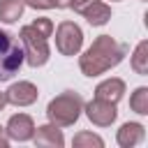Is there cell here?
<instances>
[{"label":"cell","mask_w":148,"mask_h":148,"mask_svg":"<svg viewBox=\"0 0 148 148\" xmlns=\"http://www.w3.org/2000/svg\"><path fill=\"white\" fill-rule=\"evenodd\" d=\"M72 0H56V7H69Z\"/></svg>","instance_id":"ffe728a7"},{"label":"cell","mask_w":148,"mask_h":148,"mask_svg":"<svg viewBox=\"0 0 148 148\" xmlns=\"http://www.w3.org/2000/svg\"><path fill=\"white\" fill-rule=\"evenodd\" d=\"M130 106H132V111L134 113H139V116H146L148 113V88H136L134 90V95L130 97Z\"/></svg>","instance_id":"9a60e30c"},{"label":"cell","mask_w":148,"mask_h":148,"mask_svg":"<svg viewBox=\"0 0 148 148\" xmlns=\"http://www.w3.org/2000/svg\"><path fill=\"white\" fill-rule=\"evenodd\" d=\"M28 7H35V9H51L56 7V0H25Z\"/></svg>","instance_id":"e0dca14e"},{"label":"cell","mask_w":148,"mask_h":148,"mask_svg":"<svg viewBox=\"0 0 148 148\" xmlns=\"http://www.w3.org/2000/svg\"><path fill=\"white\" fill-rule=\"evenodd\" d=\"M132 69L141 76L148 74V42H139V46L134 49L132 56Z\"/></svg>","instance_id":"5bb4252c"},{"label":"cell","mask_w":148,"mask_h":148,"mask_svg":"<svg viewBox=\"0 0 148 148\" xmlns=\"http://www.w3.org/2000/svg\"><path fill=\"white\" fill-rule=\"evenodd\" d=\"M81 14L86 16V21H88L90 25H104V23L111 18V7L104 5L102 0H95V2H90Z\"/></svg>","instance_id":"30bf717a"},{"label":"cell","mask_w":148,"mask_h":148,"mask_svg":"<svg viewBox=\"0 0 148 148\" xmlns=\"http://www.w3.org/2000/svg\"><path fill=\"white\" fill-rule=\"evenodd\" d=\"M72 143H74L76 148H83V146H97V148H102V146H104V141H102L97 134H92V132H79Z\"/></svg>","instance_id":"2e32d148"},{"label":"cell","mask_w":148,"mask_h":148,"mask_svg":"<svg viewBox=\"0 0 148 148\" xmlns=\"http://www.w3.org/2000/svg\"><path fill=\"white\" fill-rule=\"evenodd\" d=\"M83 44V32L76 23L72 21H62L56 30V46L62 56H76L81 51Z\"/></svg>","instance_id":"5b68a950"},{"label":"cell","mask_w":148,"mask_h":148,"mask_svg":"<svg viewBox=\"0 0 148 148\" xmlns=\"http://www.w3.org/2000/svg\"><path fill=\"white\" fill-rule=\"evenodd\" d=\"M25 7V0H0V21L2 23H14L21 18Z\"/></svg>","instance_id":"4fadbf2b"},{"label":"cell","mask_w":148,"mask_h":148,"mask_svg":"<svg viewBox=\"0 0 148 148\" xmlns=\"http://www.w3.org/2000/svg\"><path fill=\"white\" fill-rule=\"evenodd\" d=\"M90 2H95V0H72V2H69V7H74V12H79V14H81Z\"/></svg>","instance_id":"ac0fdd59"},{"label":"cell","mask_w":148,"mask_h":148,"mask_svg":"<svg viewBox=\"0 0 148 148\" xmlns=\"http://www.w3.org/2000/svg\"><path fill=\"white\" fill-rule=\"evenodd\" d=\"M141 139H143V125H139V123H125L118 130V143L123 148H132Z\"/></svg>","instance_id":"7c38bea8"},{"label":"cell","mask_w":148,"mask_h":148,"mask_svg":"<svg viewBox=\"0 0 148 148\" xmlns=\"http://www.w3.org/2000/svg\"><path fill=\"white\" fill-rule=\"evenodd\" d=\"M5 104H7V95H5V92H0V111L5 109Z\"/></svg>","instance_id":"44dd1931"},{"label":"cell","mask_w":148,"mask_h":148,"mask_svg":"<svg viewBox=\"0 0 148 148\" xmlns=\"http://www.w3.org/2000/svg\"><path fill=\"white\" fill-rule=\"evenodd\" d=\"M53 32V21L51 18H37L30 25L21 28V42L25 44V60L30 67H42L49 60V44L46 37Z\"/></svg>","instance_id":"7a4b0ae2"},{"label":"cell","mask_w":148,"mask_h":148,"mask_svg":"<svg viewBox=\"0 0 148 148\" xmlns=\"http://www.w3.org/2000/svg\"><path fill=\"white\" fill-rule=\"evenodd\" d=\"M23 49L18 39L5 30H0V83L9 81L23 65Z\"/></svg>","instance_id":"277c9868"},{"label":"cell","mask_w":148,"mask_h":148,"mask_svg":"<svg viewBox=\"0 0 148 148\" xmlns=\"http://www.w3.org/2000/svg\"><path fill=\"white\" fill-rule=\"evenodd\" d=\"M81 109H83V99H81V95L67 90V92H62V95H58L56 99L49 102V106H46V116H49V120H51L53 125H58V127H67V125H74V123L79 120Z\"/></svg>","instance_id":"3957f363"},{"label":"cell","mask_w":148,"mask_h":148,"mask_svg":"<svg viewBox=\"0 0 148 148\" xmlns=\"http://www.w3.org/2000/svg\"><path fill=\"white\" fill-rule=\"evenodd\" d=\"M35 143L37 146H62L65 139H62V132L58 130V125H44V127H37V134H32Z\"/></svg>","instance_id":"8fae6325"},{"label":"cell","mask_w":148,"mask_h":148,"mask_svg":"<svg viewBox=\"0 0 148 148\" xmlns=\"http://www.w3.org/2000/svg\"><path fill=\"white\" fill-rule=\"evenodd\" d=\"M125 51H127V46L118 44L111 35H99V37L92 42V46L81 56L79 67H81V72H83L86 76L104 74L106 69L116 67V65L123 60Z\"/></svg>","instance_id":"6da1fadb"},{"label":"cell","mask_w":148,"mask_h":148,"mask_svg":"<svg viewBox=\"0 0 148 148\" xmlns=\"http://www.w3.org/2000/svg\"><path fill=\"white\" fill-rule=\"evenodd\" d=\"M123 92H125V83L120 81V79H106V81H102L99 86H97V90H95V97H99V99H106V102H118L120 97H123Z\"/></svg>","instance_id":"9c48e42d"},{"label":"cell","mask_w":148,"mask_h":148,"mask_svg":"<svg viewBox=\"0 0 148 148\" xmlns=\"http://www.w3.org/2000/svg\"><path fill=\"white\" fill-rule=\"evenodd\" d=\"M7 95V102L9 104H16V106H28L37 99V88L30 83V81H18L14 86H9V90L5 92Z\"/></svg>","instance_id":"ba28073f"},{"label":"cell","mask_w":148,"mask_h":148,"mask_svg":"<svg viewBox=\"0 0 148 148\" xmlns=\"http://www.w3.org/2000/svg\"><path fill=\"white\" fill-rule=\"evenodd\" d=\"M35 134V125H32V118L25 116V113H16L9 118L7 123V136L14 139V141H28L32 139Z\"/></svg>","instance_id":"52a82bcc"},{"label":"cell","mask_w":148,"mask_h":148,"mask_svg":"<svg viewBox=\"0 0 148 148\" xmlns=\"http://www.w3.org/2000/svg\"><path fill=\"white\" fill-rule=\"evenodd\" d=\"M7 143H9V136H7L5 130L0 127V148H7Z\"/></svg>","instance_id":"d6986e66"},{"label":"cell","mask_w":148,"mask_h":148,"mask_svg":"<svg viewBox=\"0 0 148 148\" xmlns=\"http://www.w3.org/2000/svg\"><path fill=\"white\" fill-rule=\"evenodd\" d=\"M141 2H146V0H141Z\"/></svg>","instance_id":"7402d4cb"},{"label":"cell","mask_w":148,"mask_h":148,"mask_svg":"<svg viewBox=\"0 0 148 148\" xmlns=\"http://www.w3.org/2000/svg\"><path fill=\"white\" fill-rule=\"evenodd\" d=\"M86 116L90 118V123H95L99 127H106V125H111L116 120L118 111H116V104L113 102H106V99L95 97L92 102L86 104Z\"/></svg>","instance_id":"8992f818"}]
</instances>
